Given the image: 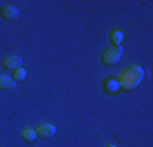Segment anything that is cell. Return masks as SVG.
<instances>
[{
	"label": "cell",
	"mask_w": 153,
	"mask_h": 147,
	"mask_svg": "<svg viewBox=\"0 0 153 147\" xmlns=\"http://www.w3.org/2000/svg\"><path fill=\"white\" fill-rule=\"evenodd\" d=\"M143 75H145V72L142 67H138V65H129L126 69V72L119 77L121 88H124V90H132V88H135L142 82Z\"/></svg>",
	"instance_id": "1"
},
{
	"label": "cell",
	"mask_w": 153,
	"mask_h": 147,
	"mask_svg": "<svg viewBox=\"0 0 153 147\" xmlns=\"http://www.w3.org/2000/svg\"><path fill=\"white\" fill-rule=\"evenodd\" d=\"M122 56V47L121 46H111L108 49L103 51V56H101V61L104 64H116V62L121 59Z\"/></svg>",
	"instance_id": "2"
},
{
	"label": "cell",
	"mask_w": 153,
	"mask_h": 147,
	"mask_svg": "<svg viewBox=\"0 0 153 147\" xmlns=\"http://www.w3.org/2000/svg\"><path fill=\"white\" fill-rule=\"evenodd\" d=\"M103 88L106 93H117L119 90H121V80H119V77H108L106 80L103 82Z\"/></svg>",
	"instance_id": "3"
},
{
	"label": "cell",
	"mask_w": 153,
	"mask_h": 147,
	"mask_svg": "<svg viewBox=\"0 0 153 147\" xmlns=\"http://www.w3.org/2000/svg\"><path fill=\"white\" fill-rule=\"evenodd\" d=\"M36 136H39V137H52L54 134H56V128L52 126V124H49V123H42V124H39L38 128H36Z\"/></svg>",
	"instance_id": "4"
},
{
	"label": "cell",
	"mask_w": 153,
	"mask_h": 147,
	"mask_svg": "<svg viewBox=\"0 0 153 147\" xmlns=\"http://www.w3.org/2000/svg\"><path fill=\"white\" fill-rule=\"evenodd\" d=\"M2 65H3V69H7V70H15V69H18L21 65V59L18 56H7L5 59H3Z\"/></svg>",
	"instance_id": "5"
},
{
	"label": "cell",
	"mask_w": 153,
	"mask_h": 147,
	"mask_svg": "<svg viewBox=\"0 0 153 147\" xmlns=\"http://www.w3.org/2000/svg\"><path fill=\"white\" fill-rule=\"evenodd\" d=\"M0 15H2L3 20H16L20 13H18V10L15 8V7L7 5V7H3V8L0 10Z\"/></svg>",
	"instance_id": "6"
},
{
	"label": "cell",
	"mask_w": 153,
	"mask_h": 147,
	"mask_svg": "<svg viewBox=\"0 0 153 147\" xmlns=\"http://www.w3.org/2000/svg\"><path fill=\"white\" fill-rule=\"evenodd\" d=\"M15 87H16V82L12 77L0 74V90H10V88H15Z\"/></svg>",
	"instance_id": "7"
},
{
	"label": "cell",
	"mask_w": 153,
	"mask_h": 147,
	"mask_svg": "<svg viewBox=\"0 0 153 147\" xmlns=\"http://www.w3.org/2000/svg\"><path fill=\"white\" fill-rule=\"evenodd\" d=\"M109 38H111V43L114 44V46H121V43H122V39H124L122 29H119V28L112 29L111 34H109Z\"/></svg>",
	"instance_id": "8"
},
{
	"label": "cell",
	"mask_w": 153,
	"mask_h": 147,
	"mask_svg": "<svg viewBox=\"0 0 153 147\" xmlns=\"http://www.w3.org/2000/svg\"><path fill=\"white\" fill-rule=\"evenodd\" d=\"M36 137H38V136H36V131L31 129V128H26V129L21 131V139H23L25 142H33Z\"/></svg>",
	"instance_id": "9"
},
{
	"label": "cell",
	"mask_w": 153,
	"mask_h": 147,
	"mask_svg": "<svg viewBox=\"0 0 153 147\" xmlns=\"http://www.w3.org/2000/svg\"><path fill=\"white\" fill-rule=\"evenodd\" d=\"M25 77H26V70H25V69L18 67V69H15V70H13V77H12V79L15 80V82H21Z\"/></svg>",
	"instance_id": "10"
},
{
	"label": "cell",
	"mask_w": 153,
	"mask_h": 147,
	"mask_svg": "<svg viewBox=\"0 0 153 147\" xmlns=\"http://www.w3.org/2000/svg\"><path fill=\"white\" fill-rule=\"evenodd\" d=\"M106 147H117V146H106Z\"/></svg>",
	"instance_id": "11"
}]
</instances>
